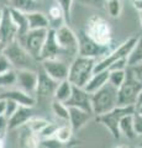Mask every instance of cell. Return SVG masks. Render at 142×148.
Returning <instances> with one entry per match:
<instances>
[{"mask_svg":"<svg viewBox=\"0 0 142 148\" xmlns=\"http://www.w3.org/2000/svg\"><path fill=\"white\" fill-rule=\"evenodd\" d=\"M95 63H97L95 59L80 57V56L74 57L68 69V82L73 86L84 88L90 77L93 75Z\"/></svg>","mask_w":142,"mask_h":148,"instance_id":"cell-1","label":"cell"},{"mask_svg":"<svg viewBox=\"0 0 142 148\" xmlns=\"http://www.w3.org/2000/svg\"><path fill=\"white\" fill-rule=\"evenodd\" d=\"M91 114L95 117L114 110L117 106V89L108 83L102 89L90 95Z\"/></svg>","mask_w":142,"mask_h":148,"instance_id":"cell-2","label":"cell"},{"mask_svg":"<svg viewBox=\"0 0 142 148\" xmlns=\"http://www.w3.org/2000/svg\"><path fill=\"white\" fill-rule=\"evenodd\" d=\"M85 35L100 46L111 45V29L109 22L99 15H93L88 18L85 27Z\"/></svg>","mask_w":142,"mask_h":148,"instance_id":"cell-3","label":"cell"},{"mask_svg":"<svg viewBox=\"0 0 142 148\" xmlns=\"http://www.w3.org/2000/svg\"><path fill=\"white\" fill-rule=\"evenodd\" d=\"M1 53L9 59V62H10V64L15 71H20V69L36 71L34 66L37 61L31 57L29 52H27L17 41H14L12 43L8 45L6 47L3 49Z\"/></svg>","mask_w":142,"mask_h":148,"instance_id":"cell-4","label":"cell"},{"mask_svg":"<svg viewBox=\"0 0 142 148\" xmlns=\"http://www.w3.org/2000/svg\"><path fill=\"white\" fill-rule=\"evenodd\" d=\"M136 41H137V37H135V36L129 37V38H127L126 41H123L119 47L111 49L105 57H103L102 59L97 61L95 67H94V72L108 71L111 64H114L117 61H120V59H122V58H127L130 52H131V49L134 48Z\"/></svg>","mask_w":142,"mask_h":148,"instance_id":"cell-5","label":"cell"},{"mask_svg":"<svg viewBox=\"0 0 142 148\" xmlns=\"http://www.w3.org/2000/svg\"><path fill=\"white\" fill-rule=\"evenodd\" d=\"M135 114V106H116L114 110L97 117V121L102 123L105 128L109 130L114 138H120V132H119V123L121 119L127 116V115Z\"/></svg>","mask_w":142,"mask_h":148,"instance_id":"cell-6","label":"cell"},{"mask_svg":"<svg viewBox=\"0 0 142 148\" xmlns=\"http://www.w3.org/2000/svg\"><path fill=\"white\" fill-rule=\"evenodd\" d=\"M142 85L131 74L129 67L126 69V79L117 89V106H135Z\"/></svg>","mask_w":142,"mask_h":148,"instance_id":"cell-7","label":"cell"},{"mask_svg":"<svg viewBox=\"0 0 142 148\" xmlns=\"http://www.w3.org/2000/svg\"><path fill=\"white\" fill-rule=\"evenodd\" d=\"M54 37L58 47L61 48L62 54H69L73 57L78 56V46L79 40L74 31L68 25H63L54 30Z\"/></svg>","mask_w":142,"mask_h":148,"instance_id":"cell-8","label":"cell"},{"mask_svg":"<svg viewBox=\"0 0 142 148\" xmlns=\"http://www.w3.org/2000/svg\"><path fill=\"white\" fill-rule=\"evenodd\" d=\"M78 40H79L78 56H80V57H85V58L99 61V59L105 57V56L111 51V47H110V46H100L98 43H95L93 40H90L89 37L85 35L84 31H82L79 34Z\"/></svg>","mask_w":142,"mask_h":148,"instance_id":"cell-9","label":"cell"},{"mask_svg":"<svg viewBox=\"0 0 142 148\" xmlns=\"http://www.w3.org/2000/svg\"><path fill=\"white\" fill-rule=\"evenodd\" d=\"M47 30H30L25 36L17 38L16 41L24 47L32 58L38 62L41 49L43 47Z\"/></svg>","mask_w":142,"mask_h":148,"instance_id":"cell-10","label":"cell"},{"mask_svg":"<svg viewBox=\"0 0 142 148\" xmlns=\"http://www.w3.org/2000/svg\"><path fill=\"white\" fill-rule=\"evenodd\" d=\"M41 63V71L45 74L53 79L54 82H63L68 78V69L69 64H67L61 58H52V59H46V61L40 62Z\"/></svg>","mask_w":142,"mask_h":148,"instance_id":"cell-11","label":"cell"},{"mask_svg":"<svg viewBox=\"0 0 142 148\" xmlns=\"http://www.w3.org/2000/svg\"><path fill=\"white\" fill-rule=\"evenodd\" d=\"M38 83H37V88H36L35 95H36V103L37 101H46L48 99L53 100V95H54V90L57 88V82H54L51 79L47 74H45L41 68L38 69Z\"/></svg>","mask_w":142,"mask_h":148,"instance_id":"cell-12","label":"cell"},{"mask_svg":"<svg viewBox=\"0 0 142 148\" xmlns=\"http://www.w3.org/2000/svg\"><path fill=\"white\" fill-rule=\"evenodd\" d=\"M16 38H17V30L11 20L9 9L5 8L3 20L0 22V46H1V52L8 45L16 41Z\"/></svg>","mask_w":142,"mask_h":148,"instance_id":"cell-13","label":"cell"},{"mask_svg":"<svg viewBox=\"0 0 142 148\" xmlns=\"http://www.w3.org/2000/svg\"><path fill=\"white\" fill-rule=\"evenodd\" d=\"M38 83V73L37 71L31 69H20L16 71V85L19 89L34 95Z\"/></svg>","mask_w":142,"mask_h":148,"instance_id":"cell-14","label":"cell"},{"mask_svg":"<svg viewBox=\"0 0 142 148\" xmlns=\"http://www.w3.org/2000/svg\"><path fill=\"white\" fill-rule=\"evenodd\" d=\"M67 108H74L86 111V112L91 114V103H90V94H88L83 88L73 86L71 98L67 100L64 104ZM93 115V114H91Z\"/></svg>","mask_w":142,"mask_h":148,"instance_id":"cell-15","label":"cell"},{"mask_svg":"<svg viewBox=\"0 0 142 148\" xmlns=\"http://www.w3.org/2000/svg\"><path fill=\"white\" fill-rule=\"evenodd\" d=\"M61 54H62V51L58 47V45L56 42L54 30L48 29L43 47L41 49V53H40V57H38V62L46 61V59H52V58H59Z\"/></svg>","mask_w":142,"mask_h":148,"instance_id":"cell-16","label":"cell"},{"mask_svg":"<svg viewBox=\"0 0 142 148\" xmlns=\"http://www.w3.org/2000/svg\"><path fill=\"white\" fill-rule=\"evenodd\" d=\"M0 98L5 100H12L19 106H25V108H34L36 104V99L34 95L27 94L20 89H8L6 91L3 92Z\"/></svg>","mask_w":142,"mask_h":148,"instance_id":"cell-17","label":"cell"},{"mask_svg":"<svg viewBox=\"0 0 142 148\" xmlns=\"http://www.w3.org/2000/svg\"><path fill=\"white\" fill-rule=\"evenodd\" d=\"M32 117H34L32 108L19 106V109L15 111V114L8 119V127L9 130H19L20 127L25 126L30 121V119Z\"/></svg>","mask_w":142,"mask_h":148,"instance_id":"cell-18","label":"cell"},{"mask_svg":"<svg viewBox=\"0 0 142 148\" xmlns=\"http://www.w3.org/2000/svg\"><path fill=\"white\" fill-rule=\"evenodd\" d=\"M19 131L20 133L17 136V141L21 148H38L41 146V138L37 133L30 131L26 126L20 127Z\"/></svg>","mask_w":142,"mask_h":148,"instance_id":"cell-19","label":"cell"},{"mask_svg":"<svg viewBox=\"0 0 142 148\" xmlns=\"http://www.w3.org/2000/svg\"><path fill=\"white\" fill-rule=\"evenodd\" d=\"M69 109V120L68 123L72 127L73 131L80 130L82 127H84L86 123L89 122V120L91 119L93 115L86 112V111L79 110V109H74V108H68Z\"/></svg>","mask_w":142,"mask_h":148,"instance_id":"cell-20","label":"cell"},{"mask_svg":"<svg viewBox=\"0 0 142 148\" xmlns=\"http://www.w3.org/2000/svg\"><path fill=\"white\" fill-rule=\"evenodd\" d=\"M109 79V71H102V72H94L93 75L90 77V79L85 84L83 89L88 92V94H94L95 91L102 89L104 85L108 84Z\"/></svg>","mask_w":142,"mask_h":148,"instance_id":"cell-21","label":"cell"},{"mask_svg":"<svg viewBox=\"0 0 142 148\" xmlns=\"http://www.w3.org/2000/svg\"><path fill=\"white\" fill-rule=\"evenodd\" d=\"M27 17V25L30 30H48L49 29V22L48 17L42 11H34L30 14H26Z\"/></svg>","mask_w":142,"mask_h":148,"instance_id":"cell-22","label":"cell"},{"mask_svg":"<svg viewBox=\"0 0 142 148\" xmlns=\"http://www.w3.org/2000/svg\"><path fill=\"white\" fill-rule=\"evenodd\" d=\"M9 12H10L11 20H12L14 25H15L16 30H17V38H20V37L25 36L27 32H29V25H27L26 14L20 12V11H17V10H14V9H9Z\"/></svg>","mask_w":142,"mask_h":148,"instance_id":"cell-23","label":"cell"},{"mask_svg":"<svg viewBox=\"0 0 142 148\" xmlns=\"http://www.w3.org/2000/svg\"><path fill=\"white\" fill-rule=\"evenodd\" d=\"M8 8L24 14H30L38 10V4L36 0H9Z\"/></svg>","mask_w":142,"mask_h":148,"instance_id":"cell-24","label":"cell"},{"mask_svg":"<svg viewBox=\"0 0 142 148\" xmlns=\"http://www.w3.org/2000/svg\"><path fill=\"white\" fill-rule=\"evenodd\" d=\"M47 17H48V22H49V29H52V30H57L58 27L67 25L64 14H63L62 9L59 8L57 4H54V5L49 8Z\"/></svg>","mask_w":142,"mask_h":148,"instance_id":"cell-25","label":"cell"},{"mask_svg":"<svg viewBox=\"0 0 142 148\" xmlns=\"http://www.w3.org/2000/svg\"><path fill=\"white\" fill-rule=\"evenodd\" d=\"M72 90H73V85L68 82V79L63 80V82H59L57 84L56 90H54L53 100L58 101V103H62V104H66L67 100L71 98Z\"/></svg>","mask_w":142,"mask_h":148,"instance_id":"cell-26","label":"cell"},{"mask_svg":"<svg viewBox=\"0 0 142 148\" xmlns=\"http://www.w3.org/2000/svg\"><path fill=\"white\" fill-rule=\"evenodd\" d=\"M119 132H120V136H123L129 140H135L137 137L134 128V115H127L121 119L119 123Z\"/></svg>","mask_w":142,"mask_h":148,"instance_id":"cell-27","label":"cell"},{"mask_svg":"<svg viewBox=\"0 0 142 148\" xmlns=\"http://www.w3.org/2000/svg\"><path fill=\"white\" fill-rule=\"evenodd\" d=\"M142 63V35L137 37V41L127 57V67H134Z\"/></svg>","mask_w":142,"mask_h":148,"instance_id":"cell-28","label":"cell"},{"mask_svg":"<svg viewBox=\"0 0 142 148\" xmlns=\"http://www.w3.org/2000/svg\"><path fill=\"white\" fill-rule=\"evenodd\" d=\"M72 136H73L72 127L69 126V123H64V125H59V126L57 127L53 138L54 140H57L61 145H64V143L71 141Z\"/></svg>","mask_w":142,"mask_h":148,"instance_id":"cell-29","label":"cell"},{"mask_svg":"<svg viewBox=\"0 0 142 148\" xmlns=\"http://www.w3.org/2000/svg\"><path fill=\"white\" fill-rule=\"evenodd\" d=\"M51 109H52L53 115L58 120H61V121H63L64 123H68V120H69V109H68L64 104L58 103L56 100H52Z\"/></svg>","mask_w":142,"mask_h":148,"instance_id":"cell-30","label":"cell"},{"mask_svg":"<svg viewBox=\"0 0 142 148\" xmlns=\"http://www.w3.org/2000/svg\"><path fill=\"white\" fill-rule=\"evenodd\" d=\"M126 79V69L125 71H109L108 83L115 89H119Z\"/></svg>","mask_w":142,"mask_h":148,"instance_id":"cell-31","label":"cell"},{"mask_svg":"<svg viewBox=\"0 0 142 148\" xmlns=\"http://www.w3.org/2000/svg\"><path fill=\"white\" fill-rule=\"evenodd\" d=\"M104 8L106 10L108 15L113 18H117L121 15V11H122L121 0H106Z\"/></svg>","mask_w":142,"mask_h":148,"instance_id":"cell-32","label":"cell"},{"mask_svg":"<svg viewBox=\"0 0 142 148\" xmlns=\"http://www.w3.org/2000/svg\"><path fill=\"white\" fill-rule=\"evenodd\" d=\"M16 85V71L11 69L4 74H0V88L3 89H12Z\"/></svg>","mask_w":142,"mask_h":148,"instance_id":"cell-33","label":"cell"},{"mask_svg":"<svg viewBox=\"0 0 142 148\" xmlns=\"http://www.w3.org/2000/svg\"><path fill=\"white\" fill-rule=\"evenodd\" d=\"M48 123H49V122H48L46 119H42V117H35V116H34L32 119H30V121L27 122L25 126L29 128L30 131H32L34 133H37V135H38V133L42 131V130H43L46 126H47Z\"/></svg>","mask_w":142,"mask_h":148,"instance_id":"cell-34","label":"cell"},{"mask_svg":"<svg viewBox=\"0 0 142 148\" xmlns=\"http://www.w3.org/2000/svg\"><path fill=\"white\" fill-rule=\"evenodd\" d=\"M73 1L74 0H56V4L62 9L63 14H64L66 24H69L72 18V8H73Z\"/></svg>","mask_w":142,"mask_h":148,"instance_id":"cell-35","label":"cell"},{"mask_svg":"<svg viewBox=\"0 0 142 148\" xmlns=\"http://www.w3.org/2000/svg\"><path fill=\"white\" fill-rule=\"evenodd\" d=\"M58 127V125L53 123V122H49L47 126H46L42 131L38 133V137L41 138V141L42 140H48V138H52L54 136V133H56V130Z\"/></svg>","mask_w":142,"mask_h":148,"instance_id":"cell-36","label":"cell"},{"mask_svg":"<svg viewBox=\"0 0 142 148\" xmlns=\"http://www.w3.org/2000/svg\"><path fill=\"white\" fill-rule=\"evenodd\" d=\"M11 69H14V68L10 64V62H9V59L1 53L0 54V74H4L9 71H11Z\"/></svg>","mask_w":142,"mask_h":148,"instance_id":"cell-37","label":"cell"},{"mask_svg":"<svg viewBox=\"0 0 142 148\" xmlns=\"http://www.w3.org/2000/svg\"><path fill=\"white\" fill-rule=\"evenodd\" d=\"M19 109V105H17L16 103H14L12 100H6V108H5V116L6 119L11 117L14 114H15V111Z\"/></svg>","mask_w":142,"mask_h":148,"instance_id":"cell-38","label":"cell"},{"mask_svg":"<svg viewBox=\"0 0 142 148\" xmlns=\"http://www.w3.org/2000/svg\"><path fill=\"white\" fill-rule=\"evenodd\" d=\"M129 69L135 79L142 85V63L137 64V66H134V67H129Z\"/></svg>","mask_w":142,"mask_h":148,"instance_id":"cell-39","label":"cell"},{"mask_svg":"<svg viewBox=\"0 0 142 148\" xmlns=\"http://www.w3.org/2000/svg\"><path fill=\"white\" fill-rule=\"evenodd\" d=\"M127 69V58H122L109 67L108 71H125Z\"/></svg>","mask_w":142,"mask_h":148,"instance_id":"cell-40","label":"cell"},{"mask_svg":"<svg viewBox=\"0 0 142 148\" xmlns=\"http://www.w3.org/2000/svg\"><path fill=\"white\" fill-rule=\"evenodd\" d=\"M134 128L137 137H142V117L134 114Z\"/></svg>","mask_w":142,"mask_h":148,"instance_id":"cell-41","label":"cell"},{"mask_svg":"<svg viewBox=\"0 0 142 148\" xmlns=\"http://www.w3.org/2000/svg\"><path fill=\"white\" fill-rule=\"evenodd\" d=\"M9 131L8 127V119L5 116H0V138H4L5 133Z\"/></svg>","mask_w":142,"mask_h":148,"instance_id":"cell-42","label":"cell"},{"mask_svg":"<svg viewBox=\"0 0 142 148\" xmlns=\"http://www.w3.org/2000/svg\"><path fill=\"white\" fill-rule=\"evenodd\" d=\"M80 3L85 4V5H91V6H97V8H104L105 1L106 0H79Z\"/></svg>","mask_w":142,"mask_h":148,"instance_id":"cell-43","label":"cell"},{"mask_svg":"<svg viewBox=\"0 0 142 148\" xmlns=\"http://www.w3.org/2000/svg\"><path fill=\"white\" fill-rule=\"evenodd\" d=\"M5 108H6V100L0 98V116L5 115Z\"/></svg>","mask_w":142,"mask_h":148,"instance_id":"cell-44","label":"cell"},{"mask_svg":"<svg viewBox=\"0 0 142 148\" xmlns=\"http://www.w3.org/2000/svg\"><path fill=\"white\" fill-rule=\"evenodd\" d=\"M135 115L142 117V104H137L135 105Z\"/></svg>","mask_w":142,"mask_h":148,"instance_id":"cell-45","label":"cell"},{"mask_svg":"<svg viewBox=\"0 0 142 148\" xmlns=\"http://www.w3.org/2000/svg\"><path fill=\"white\" fill-rule=\"evenodd\" d=\"M132 4H134L136 10H139V12L142 11V0H139V1H132Z\"/></svg>","mask_w":142,"mask_h":148,"instance_id":"cell-46","label":"cell"},{"mask_svg":"<svg viewBox=\"0 0 142 148\" xmlns=\"http://www.w3.org/2000/svg\"><path fill=\"white\" fill-rule=\"evenodd\" d=\"M137 104H142V89L139 92V96H137V101H136V105Z\"/></svg>","mask_w":142,"mask_h":148,"instance_id":"cell-47","label":"cell"},{"mask_svg":"<svg viewBox=\"0 0 142 148\" xmlns=\"http://www.w3.org/2000/svg\"><path fill=\"white\" fill-rule=\"evenodd\" d=\"M9 0H0V8H8Z\"/></svg>","mask_w":142,"mask_h":148,"instance_id":"cell-48","label":"cell"},{"mask_svg":"<svg viewBox=\"0 0 142 148\" xmlns=\"http://www.w3.org/2000/svg\"><path fill=\"white\" fill-rule=\"evenodd\" d=\"M4 10H5V8H0V22L3 20V16H4Z\"/></svg>","mask_w":142,"mask_h":148,"instance_id":"cell-49","label":"cell"},{"mask_svg":"<svg viewBox=\"0 0 142 148\" xmlns=\"http://www.w3.org/2000/svg\"><path fill=\"white\" fill-rule=\"evenodd\" d=\"M139 148H142V137H139V145H137Z\"/></svg>","mask_w":142,"mask_h":148,"instance_id":"cell-50","label":"cell"},{"mask_svg":"<svg viewBox=\"0 0 142 148\" xmlns=\"http://www.w3.org/2000/svg\"><path fill=\"white\" fill-rule=\"evenodd\" d=\"M5 145H4V138H0V148H4Z\"/></svg>","mask_w":142,"mask_h":148,"instance_id":"cell-51","label":"cell"},{"mask_svg":"<svg viewBox=\"0 0 142 148\" xmlns=\"http://www.w3.org/2000/svg\"><path fill=\"white\" fill-rule=\"evenodd\" d=\"M140 22H141V26H142V11L140 12Z\"/></svg>","mask_w":142,"mask_h":148,"instance_id":"cell-52","label":"cell"},{"mask_svg":"<svg viewBox=\"0 0 142 148\" xmlns=\"http://www.w3.org/2000/svg\"><path fill=\"white\" fill-rule=\"evenodd\" d=\"M116 148H130V147H127V146H119V147H116Z\"/></svg>","mask_w":142,"mask_h":148,"instance_id":"cell-53","label":"cell"},{"mask_svg":"<svg viewBox=\"0 0 142 148\" xmlns=\"http://www.w3.org/2000/svg\"><path fill=\"white\" fill-rule=\"evenodd\" d=\"M0 54H1V46H0Z\"/></svg>","mask_w":142,"mask_h":148,"instance_id":"cell-54","label":"cell"},{"mask_svg":"<svg viewBox=\"0 0 142 148\" xmlns=\"http://www.w3.org/2000/svg\"><path fill=\"white\" fill-rule=\"evenodd\" d=\"M131 1H139V0H131Z\"/></svg>","mask_w":142,"mask_h":148,"instance_id":"cell-55","label":"cell"},{"mask_svg":"<svg viewBox=\"0 0 142 148\" xmlns=\"http://www.w3.org/2000/svg\"><path fill=\"white\" fill-rule=\"evenodd\" d=\"M130 148H139V147H130Z\"/></svg>","mask_w":142,"mask_h":148,"instance_id":"cell-56","label":"cell"}]
</instances>
